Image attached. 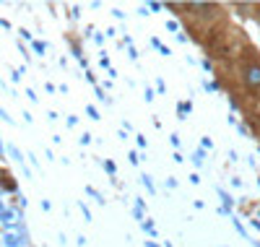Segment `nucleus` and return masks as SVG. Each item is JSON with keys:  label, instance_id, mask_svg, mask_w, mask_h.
<instances>
[{"label": "nucleus", "instance_id": "f257e3e1", "mask_svg": "<svg viewBox=\"0 0 260 247\" xmlns=\"http://www.w3.org/2000/svg\"><path fill=\"white\" fill-rule=\"evenodd\" d=\"M242 83L250 91H260V60L257 57L242 60Z\"/></svg>", "mask_w": 260, "mask_h": 247}, {"label": "nucleus", "instance_id": "f03ea898", "mask_svg": "<svg viewBox=\"0 0 260 247\" xmlns=\"http://www.w3.org/2000/svg\"><path fill=\"white\" fill-rule=\"evenodd\" d=\"M29 229L26 224H21L18 229L13 232H3V237H0V247H29Z\"/></svg>", "mask_w": 260, "mask_h": 247}, {"label": "nucleus", "instance_id": "7ed1b4c3", "mask_svg": "<svg viewBox=\"0 0 260 247\" xmlns=\"http://www.w3.org/2000/svg\"><path fill=\"white\" fill-rule=\"evenodd\" d=\"M185 11H190L195 18H203V21H213L221 16V8L213 3H185Z\"/></svg>", "mask_w": 260, "mask_h": 247}, {"label": "nucleus", "instance_id": "20e7f679", "mask_svg": "<svg viewBox=\"0 0 260 247\" xmlns=\"http://www.w3.org/2000/svg\"><path fill=\"white\" fill-rule=\"evenodd\" d=\"M21 224H24V213H21V208L16 206H8L3 213H0V227H3V232H13L18 229Z\"/></svg>", "mask_w": 260, "mask_h": 247}, {"label": "nucleus", "instance_id": "39448f33", "mask_svg": "<svg viewBox=\"0 0 260 247\" xmlns=\"http://www.w3.org/2000/svg\"><path fill=\"white\" fill-rule=\"evenodd\" d=\"M0 190H6V193H16L18 185L13 182V177L8 172H0Z\"/></svg>", "mask_w": 260, "mask_h": 247}, {"label": "nucleus", "instance_id": "423d86ee", "mask_svg": "<svg viewBox=\"0 0 260 247\" xmlns=\"http://www.w3.org/2000/svg\"><path fill=\"white\" fill-rule=\"evenodd\" d=\"M216 193H219V198L224 200V208H226V211H232V203H234V200H232V195H229L226 190H221V188H216Z\"/></svg>", "mask_w": 260, "mask_h": 247}, {"label": "nucleus", "instance_id": "0eeeda50", "mask_svg": "<svg viewBox=\"0 0 260 247\" xmlns=\"http://www.w3.org/2000/svg\"><path fill=\"white\" fill-rule=\"evenodd\" d=\"M8 153H11V159H13V162H18L21 167H24V153H21L16 146H8Z\"/></svg>", "mask_w": 260, "mask_h": 247}, {"label": "nucleus", "instance_id": "6e6552de", "mask_svg": "<svg viewBox=\"0 0 260 247\" xmlns=\"http://www.w3.org/2000/svg\"><path fill=\"white\" fill-rule=\"evenodd\" d=\"M141 182H143V188H146V190H148L151 195H154V193H156V185H154V179H151L148 174H143V177H141Z\"/></svg>", "mask_w": 260, "mask_h": 247}, {"label": "nucleus", "instance_id": "1a4fd4ad", "mask_svg": "<svg viewBox=\"0 0 260 247\" xmlns=\"http://www.w3.org/2000/svg\"><path fill=\"white\" fill-rule=\"evenodd\" d=\"M86 193H89V195H91V198L96 200V203H102V206H104V195H102V193H99L96 188H91V185H86Z\"/></svg>", "mask_w": 260, "mask_h": 247}, {"label": "nucleus", "instance_id": "9d476101", "mask_svg": "<svg viewBox=\"0 0 260 247\" xmlns=\"http://www.w3.org/2000/svg\"><path fill=\"white\" fill-rule=\"evenodd\" d=\"M141 229H143L146 234H151V237H156V227H154V224H151L148 219H146V221H141Z\"/></svg>", "mask_w": 260, "mask_h": 247}, {"label": "nucleus", "instance_id": "9b49d317", "mask_svg": "<svg viewBox=\"0 0 260 247\" xmlns=\"http://www.w3.org/2000/svg\"><path fill=\"white\" fill-rule=\"evenodd\" d=\"M190 109H192V104H190V102H180V104H177L180 117H187V115H190Z\"/></svg>", "mask_w": 260, "mask_h": 247}, {"label": "nucleus", "instance_id": "f8f14e48", "mask_svg": "<svg viewBox=\"0 0 260 247\" xmlns=\"http://www.w3.org/2000/svg\"><path fill=\"white\" fill-rule=\"evenodd\" d=\"M203 162H206V153H203V151H195V153H192V164H195V167H203Z\"/></svg>", "mask_w": 260, "mask_h": 247}, {"label": "nucleus", "instance_id": "ddd939ff", "mask_svg": "<svg viewBox=\"0 0 260 247\" xmlns=\"http://www.w3.org/2000/svg\"><path fill=\"white\" fill-rule=\"evenodd\" d=\"M31 47H34L37 55H45V52H47V44H45V42H31Z\"/></svg>", "mask_w": 260, "mask_h": 247}, {"label": "nucleus", "instance_id": "4468645a", "mask_svg": "<svg viewBox=\"0 0 260 247\" xmlns=\"http://www.w3.org/2000/svg\"><path fill=\"white\" fill-rule=\"evenodd\" d=\"M232 224H234V229H237V232H240L242 237H247V232H245V227H242V221H240V219H237V216H232Z\"/></svg>", "mask_w": 260, "mask_h": 247}, {"label": "nucleus", "instance_id": "2eb2a0df", "mask_svg": "<svg viewBox=\"0 0 260 247\" xmlns=\"http://www.w3.org/2000/svg\"><path fill=\"white\" fill-rule=\"evenodd\" d=\"M78 208H81V213L86 216V221H91V211H89V206H86L83 200H81V203H78Z\"/></svg>", "mask_w": 260, "mask_h": 247}, {"label": "nucleus", "instance_id": "dca6fc26", "mask_svg": "<svg viewBox=\"0 0 260 247\" xmlns=\"http://www.w3.org/2000/svg\"><path fill=\"white\" fill-rule=\"evenodd\" d=\"M0 120H3V122H8V125H13V117L8 115V112H6L3 107H0Z\"/></svg>", "mask_w": 260, "mask_h": 247}, {"label": "nucleus", "instance_id": "f3484780", "mask_svg": "<svg viewBox=\"0 0 260 247\" xmlns=\"http://www.w3.org/2000/svg\"><path fill=\"white\" fill-rule=\"evenodd\" d=\"M86 115H89L91 120H99V112H96V107H86Z\"/></svg>", "mask_w": 260, "mask_h": 247}, {"label": "nucleus", "instance_id": "a211bd4d", "mask_svg": "<svg viewBox=\"0 0 260 247\" xmlns=\"http://www.w3.org/2000/svg\"><path fill=\"white\" fill-rule=\"evenodd\" d=\"M104 169H107V172H110V174H115V172H117V167H115V162H110V159H107V162H104Z\"/></svg>", "mask_w": 260, "mask_h": 247}, {"label": "nucleus", "instance_id": "6ab92c4d", "mask_svg": "<svg viewBox=\"0 0 260 247\" xmlns=\"http://www.w3.org/2000/svg\"><path fill=\"white\" fill-rule=\"evenodd\" d=\"M127 159H130V164H138V162H141V156H138L136 151H130V156H127Z\"/></svg>", "mask_w": 260, "mask_h": 247}, {"label": "nucleus", "instance_id": "aec40b11", "mask_svg": "<svg viewBox=\"0 0 260 247\" xmlns=\"http://www.w3.org/2000/svg\"><path fill=\"white\" fill-rule=\"evenodd\" d=\"M167 29H169V32H177L180 24H177V21H167Z\"/></svg>", "mask_w": 260, "mask_h": 247}, {"label": "nucleus", "instance_id": "412c9836", "mask_svg": "<svg viewBox=\"0 0 260 247\" xmlns=\"http://www.w3.org/2000/svg\"><path fill=\"white\" fill-rule=\"evenodd\" d=\"M91 143V136H89V133H83V136H81V146H89Z\"/></svg>", "mask_w": 260, "mask_h": 247}, {"label": "nucleus", "instance_id": "4be33fe9", "mask_svg": "<svg viewBox=\"0 0 260 247\" xmlns=\"http://www.w3.org/2000/svg\"><path fill=\"white\" fill-rule=\"evenodd\" d=\"M169 141H172V146H175V148H180V136H177V133H172Z\"/></svg>", "mask_w": 260, "mask_h": 247}, {"label": "nucleus", "instance_id": "5701e85b", "mask_svg": "<svg viewBox=\"0 0 260 247\" xmlns=\"http://www.w3.org/2000/svg\"><path fill=\"white\" fill-rule=\"evenodd\" d=\"M167 188H169V190H175V188H177V179H175V177H169V179H167Z\"/></svg>", "mask_w": 260, "mask_h": 247}, {"label": "nucleus", "instance_id": "b1692460", "mask_svg": "<svg viewBox=\"0 0 260 247\" xmlns=\"http://www.w3.org/2000/svg\"><path fill=\"white\" fill-rule=\"evenodd\" d=\"M229 107H232V109H240V102H237V99L232 97V99H229Z\"/></svg>", "mask_w": 260, "mask_h": 247}, {"label": "nucleus", "instance_id": "393cba45", "mask_svg": "<svg viewBox=\"0 0 260 247\" xmlns=\"http://www.w3.org/2000/svg\"><path fill=\"white\" fill-rule=\"evenodd\" d=\"M76 122H78V117H73V115H71V117H68V128H76Z\"/></svg>", "mask_w": 260, "mask_h": 247}, {"label": "nucleus", "instance_id": "a878e982", "mask_svg": "<svg viewBox=\"0 0 260 247\" xmlns=\"http://www.w3.org/2000/svg\"><path fill=\"white\" fill-rule=\"evenodd\" d=\"M6 151H8V146H6V143H3V141H0V156H3V153H6Z\"/></svg>", "mask_w": 260, "mask_h": 247}, {"label": "nucleus", "instance_id": "bb28decb", "mask_svg": "<svg viewBox=\"0 0 260 247\" xmlns=\"http://www.w3.org/2000/svg\"><path fill=\"white\" fill-rule=\"evenodd\" d=\"M6 208H8V206H6V203H3V198H0V213H3V211H6Z\"/></svg>", "mask_w": 260, "mask_h": 247}, {"label": "nucleus", "instance_id": "cd10ccee", "mask_svg": "<svg viewBox=\"0 0 260 247\" xmlns=\"http://www.w3.org/2000/svg\"><path fill=\"white\" fill-rule=\"evenodd\" d=\"M146 247H161L159 242H146Z\"/></svg>", "mask_w": 260, "mask_h": 247}, {"label": "nucleus", "instance_id": "c85d7f7f", "mask_svg": "<svg viewBox=\"0 0 260 247\" xmlns=\"http://www.w3.org/2000/svg\"><path fill=\"white\" fill-rule=\"evenodd\" d=\"M252 247H260V242H252Z\"/></svg>", "mask_w": 260, "mask_h": 247}, {"label": "nucleus", "instance_id": "c756f323", "mask_svg": "<svg viewBox=\"0 0 260 247\" xmlns=\"http://www.w3.org/2000/svg\"><path fill=\"white\" fill-rule=\"evenodd\" d=\"M164 247H172V244H164Z\"/></svg>", "mask_w": 260, "mask_h": 247}, {"label": "nucleus", "instance_id": "7c9ffc66", "mask_svg": "<svg viewBox=\"0 0 260 247\" xmlns=\"http://www.w3.org/2000/svg\"><path fill=\"white\" fill-rule=\"evenodd\" d=\"M257 216H260V211H257Z\"/></svg>", "mask_w": 260, "mask_h": 247}]
</instances>
